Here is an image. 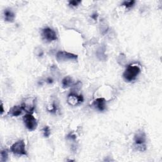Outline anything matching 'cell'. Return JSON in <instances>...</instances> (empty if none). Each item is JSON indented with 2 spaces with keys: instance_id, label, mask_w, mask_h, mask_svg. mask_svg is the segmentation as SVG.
Segmentation results:
<instances>
[{
  "instance_id": "ac0fdd59",
  "label": "cell",
  "mask_w": 162,
  "mask_h": 162,
  "mask_svg": "<svg viewBox=\"0 0 162 162\" xmlns=\"http://www.w3.org/2000/svg\"><path fill=\"white\" fill-rule=\"evenodd\" d=\"M81 3V1H77V0H73V1L69 2V5L72 6H77Z\"/></svg>"
},
{
  "instance_id": "ffe728a7",
  "label": "cell",
  "mask_w": 162,
  "mask_h": 162,
  "mask_svg": "<svg viewBox=\"0 0 162 162\" xmlns=\"http://www.w3.org/2000/svg\"><path fill=\"white\" fill-rule=\"evenodd\" d=\"M67 138L70 139H72V140H75L76 139V136H75V135L74 134L70 133L67 136Z\"/></svg>"
},
{
  "instance_id": "8fae6325",
  "label": "cell",
  "mask_w": 162,
  "mask_h": 162,
  "mask_svg": "<svg viewBox=\"0 0 162 162\" xmlns=\"http://www.w3.org/2000/svg\"><path fill=\"white\" fill-rule=\"evenodd\" d=\"M4 17L5 20L6 22H13L14 19H15V15L10 9H6L4 11Z\"/></svg>"
},
{
  "instance_id": "44dd1931",
  "label": "cell",
  "mask_w": 162,
  "mask_h": 162,
  "mask_svg": "<svg viewBox=\"0 0 162 162\" xmlns=\"http://www.w3.org/2000/svg\"><path fill=\"white\" fill-rule=\"evenodd\" d=\"M98 13H94V14H93V15H91V18H92L93 19H94V20H97V19H98Z\"/></svg>"
},
{
  "instance_id": "3957f363",
  "label": "cell",
  "mask_w": 162,
  "mask_h": 162,
  "mask_svg": "<svg viewBox=\"0 0 162 162\" xmlns=\"http://www.w3.org/2000/svg\"><path fill=\"white\" fill-rule=\"evenodd\" d=\"M10 151L16 155L27 156V153L25 150V143L24 140H19L12 145Z\"/></svg>"
},
{
  "instance_id": "6da1fadb",
  "label": "cell",
  "mask_w": 162,
  "mask_h": 162,
  "mask_svg": "<svg viewBox=\"0 0 162 162\" xmlns=\"http://www.w3.org/2000/svg\"><path fill=\"white\" fill-rule=\"evenodd\" d=\"M134 146L139 151H144L146 150V136L144 131L139 129L135 134L134 137Z\"/></svg>"
},
{
  "instance_id": "7402d4cb",
  "label": "cell",
  "mask_w": 162,
  "mask_h": 162,
  "mask_svg": "<svg viewBox=\"0 0 162 162\" xmlns=\"http://www.w3.org/2000/svg\"><path fill=\"white\" fill-rule=\"evenodd\" d=\"M4 112V109H3V103L2 102V105H1V114L2 115Z\"/></svg>"
},
{
  "instance_id": "603a6c76",
  "label": "cell",
  "mask_w": 162,
  "mask_h": 162,
  "mask_svg": "<svg viewBox=\"0 0 162 162\" xmlns=\"http://www.w3.org/2000/svg\"><path fill=\"white\" fill-rule=\"evenodd\" d=\"M47 81H48V82L49 84H51V83L53 82V80H52L51 79H47Z\"/></svg>"
},
{
  "instance_id": "5bb4252c",
  "label": "cell",
  "mask_w": 162,
  "mask_h": 162,
  "mask_svg": "<svg viewBox=\"0 0 162 162\" xmlns=\"http://www.w3.org/2000/svg\"><path fill=\"white\" fill-rule=\"evenodd\" d=\"M118 62L120 65H124L126 63V58L124 54H121L118 57Z\"/></svg>"
},
{
  "instance_id": "ba28073f",
  "label": "cell",
  "mask_w": 162,
  "mask_h": 162,
  "mask_svg": "<svg viewBox=\"0 0 162 162\" xmlns=\"http://www.w3.org/2000/svg\"><path fill=\"white\" fill-rule=\"evenodd\" d=\"M42 36L43 39L46 40L48 42H51L57 40V35L52 29L50 27H46L42 31Z\"/></svg>"
},
{
  "instance_id": "e0dca14e",
  "label": "cell",
  "mask_w": 162,
  "mask_h": 162,
  "mask_svg": "<svg viewBox=\"0 0 162 162\" xmlns=\"http://www.w3.org/2000/svg\"><path fill=\"white\" fill-rule=\"evenodd\" d=\"M8 153L6 150H2L1 152V161L5 162L8 160Z\"/></svg>"
},
{
  "instance_id": "d6986e66",
  "label": "cell",
  "mask_w": 162,
  "mask_h": 162,
  "mask_svg": "<svg viewBox=\"0 0 162 162\" xmlns=\"http://www.w3.org/2000/svg\"><path fill=\"white\" fill-rule=\"evenodd\" d=\"M57 106H56V104L55 103H53L52 104H51V108L50 110H49L48 111L50 112H51V113H55L56 111H57Z\"/></svg>"
},
{
  "instance_id": "52a82bcc",
  "label": "cell",
  "mask_w": 162,
  "mask_h": 162,
  "mask_svg": "<svg viewBox=\"0 0 162 162\" xmlns=\"http://www.w3.org/2000/svg\"><path fill=\"white\" fill-rule=\"evenodd\" d=\"M67 101L70 105L77 106V105L81 104L84 101V98L82 95L78 94L75 92H72L68 96Z\"/></svg>"
},
{
  "instance_id": "9a60e30c",
  "label": "cell",
  "mask_w": 162,
  "mask_h": 162,
  "mask_svg": "<svg viewBox=\"0 0 162 162\" xmlns=\"http://www.w3.org/2000/svg\"><path fill=\"white\" fill-rule=\"evenodd\" d=\"M135 3H136V2L134 1V0H132V1H125L123 2L122 5L125 6L127 8H131L134 5Z\"/></svg>"
},
{
  "instance_id": "4fadbf2b",
  "label": "cell",
  "mask_w": 162,
  "mask_h": 162,
  "mask_svg": "<svg viewBox=\"0 0 162 162\" xmlns=\"http://www.w3.org/2000/svg\"><path fill=\"white\" fill-rule=\"evenodd\" d=\"M105 47L104 46H101L99 49H98L96 55L98 58L101 60H105L107 58V56L105 55Z\"/></svg>"
},
{
  "instance_id": "7a4b0ae2",
  "label": "cell",
  "mask_w": 162,
  "mask_h": 162,
  "mask_svg": "<svg viewBox=\"0 0 162 162\" xmlns=\"http://www.w3.org/2000/svg\"><path fill=\"white\" fill-rule=\"evenodd\" d=\"M141 72L140 68L137 65H129L124 72V78L128 82L134 81Z\"/></svg>"
},
{
  "instance_id": "30bf717a",
  "label": "cell",
  "mask_w": 162,
  "mask_h": 162,
  "mask_svg": "<svg viewBox=\"0 0 162 162\" xmlns=\"http://www.w3.org/2000/svg\"><path fill=\"white\" fill-rule=\"evenodd\" d=\"M23 109L20 106H14L9 110L8 115L12 117H18L22 114Z\"/></svg>"
},
{
  "instance_id": "277c9868",
  "label": "cell",
  "mask_w": 162,
  "mask_h": 162,
  "mask_svg": "<svg viewBox=\"0 0 162 162\" xmlns=\"http://www.w3.org/2000/svg\"><path fill=\"white\" fill-rule=\"evenodd\" d=\"M36 98L35 97H29L24 99L21 104L24 111H25L27 114H32L34 112L35 108H36Z\"/></svg>"
},
{
  "instance_id": "7c38bea8",
  "label": "cell",
  "mask_w": 162,
  "mask_h": 162,
  "mask_svg": "<svg viewBox=\"0 0 162 162\" xmlns=\"http://www.w3.org/2000/svg\"><path fill=\"white\" fill-rule=\"evenodd\" d=\"M62 86L63 88H68L69 87L73 86L74 85V82L71 77L67 76L63 78L61 82Z\"/></svg>"
},
{
  "instance_id": "5b68a950",
  "label": "cell",
  "mask_w": 162,
  "mask_h": 162,
  "mask_svg": "<svg viewBox=\"0 0 162 162\" xmlns=\"http://www.w3.org/2000/svg\"><path fill=\"white\" fill-rule=\"evenodd\" d=\"M56 60L58 61H77L78 60V55L69 53L67 51H58L56 55Z\"/></svg>"
},
{
  "instance_id": "8992f818",
  "label": "cell",
  "mask_w": 162,
  "mask_h": 162,
  "mask_svg": "<svg viewBox=\"0 0 162 162\" xmlns=\"http://www.w3.org/2000/svg\"><path fill=\"white\" fill-rule=\"evenodd\" d=\"M26 128L31 131L36 130L38 127V121L31 114H27L23 117Z\"/></svg>"
},
{
  "instance_id": "9c48e42d",
  "label": "cell",
  "mask_w": 162,
  "mask_h": 162,
  "mask_svg": "<svg viewBox=\"0 0 162 162\" xmlns=\"http://www.w3.org/2000/svg\"><path fill=\"white\" fill-rule=\"evenodd\" d=\"M93 106L99 111H103L106 109V100L103 98H98L93 101Z\"/></svg>"
},
{
  "instance_id": "2e32d148",
  "label": "cell",
  "mask_w": 162,
  "mask_h": 162,
  "mask_svg": "<svg viewBox=\"0 0 162 162\" xmlns=\"http://www.w3.org/2000/svg\"><path fill=\"white\" fill-rule=\"evenodd\" d=\"M43 134L45 137H49L51 134V131L50 127L48 126H45V127L43 129Z\"/></svg>"
}]
</instances>
